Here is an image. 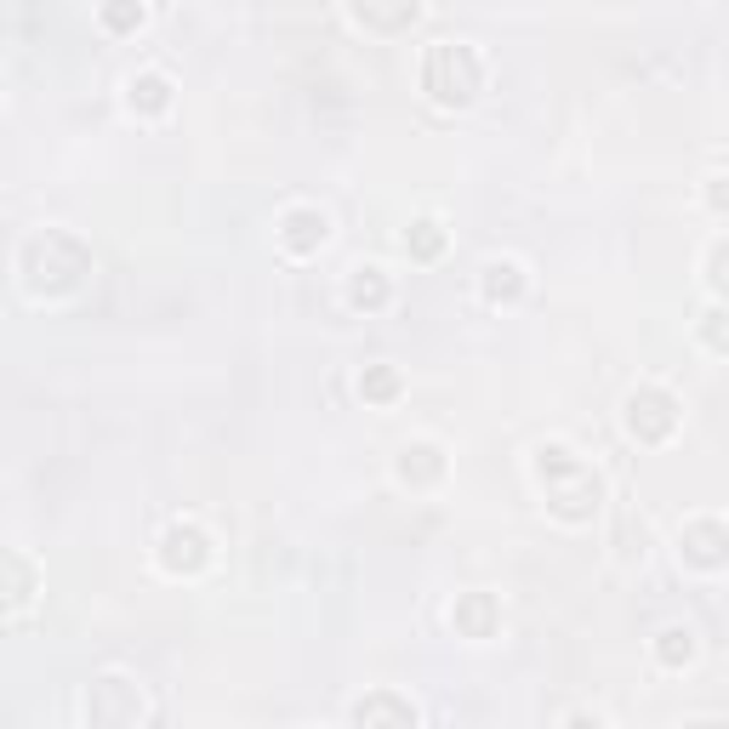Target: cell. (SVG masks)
Wrapping results in <instances>:
<instances>
[{
  "label": "cell",
  "instance_id": "1",
  "mask_svg": "<svg viewBox=\"0 0 729 729\" xmlns=\"http://www.w3.org/2000/svg\"><path fill=\"white\" fill-rule=\"evenodd\" d=\"M536 473H542V484H548V502H553L559 519H593V513H599L604 484H599V473L581 462L575 451L542 445V451H536Z\"/></svg>",
  "mask_w": 729,
  "mask_h": 729
},
{
  "label": "cell",
  "instance_id": "2",
  "mask_svg": "<svg viewBox=\"0 0 729 729\" xmlns=\"http://www.w3.org/2000/svg\"><path fill=\"white\" fill-rule=\"evenodd\" d=\"M479 52L473 46H462V40H440L427 52V63H422V86L433 91V104H445V109H462V104H473L479 97Z\"/></svg>",
  "mask_w": 729,
  "mask_h": 729
},
{
  "label": "cell",
  "instance_id": "3",
  "mask_svg": "<svg viewBox=\"0 0 729 729\" xmlns=\"http://www.w3.org/2000/svg\"><path fill=\"white\" fill-rule=\"evenodd\" d=\"M627 427H633V440H644V445L672 440V427H678V400L667 394V387H639V394L627 400Z\"/></svg>",
  "mask_w": 729,
  "mask_h": 729
},
{
  "label": "cell",
  "instance_id": "4",
  "mask_svg": "<svg viewBox=\"0 0 729 729\" xmlns=\"http://www.w3.org/2000/svg\"><path fill=\"white\" fill-rule=\"evenodd\" d=\"M86 718L91 723H137L142 718V696L131 678L109 672V678H97V684L86 690Z\"/></svg>",
  "mask_w": 729,
  "mask_h": 729
},
{
  "label": "cell",
  "instance_id": "5",
  "mask_svg": "<svg viewBox=\"0 0 729 729\" xmlns=\"http://www.w3.org/2000/svg\"><path fill=\"white\" fill-rule=\"evenodd\" d=\"M211 559V542H206V530L200 524H171L166 536H160V564L171 575H194V570H206Z\"/></svg>",
  "mask_w": 729,
  "mask_h": 729
},
{
  "label": "cell",
  "instance_id": "6",
  "mask_svg": "<svg viewBox=\"0 0 729 729\" xmlns=\"http://www.w3.org/2000/svg\"><path fill=\"white\" fill-rule=\"evenodd\" d=\"M678 553L701 570H718L729 559V530L718 519H696V524H684V536H678Z\"/></svg>",
  "mask_w": 729,
  "mask_h": 729
},
{
  "label": "cell",
  "instance_id": "7",
  "mask_svg": "<svg viewBox=\"0 0 729 729\" xmlns=\"http://www.w3.org/2000/svg\"><path fill=\"white\" fill-rule=\"evenodd\" d=\"M325 234H331V223H325V211H314V206H297V211H285V223H279V239H285V252H297V257L319 252V246H325Z\"/></svg>",
  "mask_w": 729,
  "mask_h": 729
},
{
  "label": "cell",
  "instance_id": "8",
  "mask_svg": "<svg viewBox=\"0 0 729 729\" xmlns=\"http://www.w3.org/2000/svg\"><path fill=\"white\" fill-rule=\"evenodd\" d=\"M451 621L462 627L467 639H491V633H496V599H491V593H467V599H456Z\"/></svg>",
  "mask_w": 729,
  "mask_h": 729
},
{
  "label": "cell",
  "instance_id": "9",
  "mask_svg": "<svg viewBox=\"0 0 729 729\" xmlns=\"http://www.w3.org/2000/svg\"><path fill=\"white\" fill-rule=\"evenodd\" d=\"M484 297H491V303H519L524 297V268L513 257H496L491 268H484Z\"/></svg>",
  "mask_w": 729,
  "mask_h": 729
},
{
  "label": "cell",
  "instance_id": "10",
  "mask_svg": "<svg viewBox=\"0 0 729 729\" xmlns=\"http://www.w3.org/2000/svg\"><path fill=\"white\" fill-rule=\"evenodd\" d=\"M354 723H416V707L382 690V696H371V701L354 707Z\"/></svg>",
  "mask_w": 729,
  "mask_h": 729
},
{
  "label": "cell",
  "instance_id": "11",
  "mask_svg": "<svg viewBox=\"0 0 729 729\" xmlns=\"http://www.w3.org/2000/svg\"><path fill=\"white\" fill-rule=\"evenodd\" d=\"M387 297H394V290H387V274H382V268H359V274H354V285H348V303H354V308H365V314L387 308Z\"/></svg>",
  "mask_w": 729,
  "mask_h": 729
},
{
  "label": "cell",
  "instance_id": "12",
  "mask_svg": "<svg viewBox=\"0 0 729 729\" xmlns=\"http://www.w3.org/2000/svg\"><path fill=\"white\" fill-rule=\"evenodd\" d=\"M445 473V456L440 451H433V445H411V451H400V479L411 484H427V479H440Z\"/></svg>",
  "mask_w": 729,
  "mask_h": 729
},
{
  "label": "cell",
  "instance_id": "13",
  "mask_svg": "<svg viewBox=\"0 0 729 729\" xmlns=\"http://www.w3.org/2000/svg\"><path fill=\"white\" fill-rule=\"evenodd\" d=\"M656 661L661 667H690L696 661V633H690V627H667V633L656 639Z\"/></svg>",
  "mask_w": 729,
  "mask_h": 729
},
{
  "label": "cell",
  "instance_id": "14",
  "mask_svg": "<svg viewBox=\"0 0 729 729\" xmlns=\"http://www.w3.org/2000/svg\"><path fill=\"white\" fill-rule=\"evenodd\" d=\"M166 104H171V80H166V75H137V80H131V109L160 115Z\"/></svg>",
  "mask_w": 729,
  "mask_h": 729
},
{
  "label": "cell",
  "instance_id": "15",
  "mask_svg": "<svg viewBox=\"0 0 729 729\" xmlns=\"http://www.w3.org/2000/svg\"><path fill=\"white\" fill-rule=\"evenodd\" d=\"M405 252H411V257H422V263H427V257H440V252H445V228L433 223V217L411 223V234H405Z\"/></svg>",
  "mask_w": 729,
  "mask_h": 729
},
{
  "label": "cell",
  "instance_id": "16",
  "mask_svg": "<svg viewBox=\"0 0 729 729\" xmlns=\"http://www.w3.org/2000/svg\"><path fill=\"white\" fill-rule=\"evenodd\" d=\"M359 394H365L371 405H387V400L400 394V371H394V365H371V371L359 376Z\"/></svg>",
  "mask_w": 729,
  "mask_h": 729
},
{
  "label": "cell",
  "instance_id": "17",
  "mask_svg": "<svg viewBox=\"0 0 729 729\" xmlns=\"http://www.w3.org/2000/svg\"><path fill=\"white\" fill-rule=\"evenodd\" d=\"M104 23H109V29H137V23H142V7H137V0H115V7H104Z\"/></svg>",
  "mask_w": 729,
  "mask_h": 729
},
{
  "label": "cell",
  "instance_id": "18",
  "mask_svg": "<svg viewBox=\"0 0 729 729\" xmlns=\"http://www.w3.org/2000/svg\"><path fill=\"white\" fill-rule=\"evenodd\" d=\"M701 336H707V343H712L718 354H729V308H712V314H707V325H701Z\"/></svg>",
  "mask_w": 729,
  "mask_h": 729
},
{
  "label": "cell",
  "instance_id": "19",
  "mask_svg": "<svg viewBox=\"0 0 729 729\" xmlns=\"http://www.w3.org/2000/svg\"><path fill=\"white\" fill-rule=\"evenodd\" d=\"M707 279H712L718 290H729V239H723V246H712V257H707Z\"/></svg>",
  "mask_w": 729,
  "mask_h": 729
},
{
  "label": "cell",
  "instance_id": "20",
  "mask_svg": "<svg viewBox=\"0 0 729 729\" xmlns=\"http://www.w3.org/2000/svg\"><path fill=\"white\" fill-rule=\"evenodd\" d=\"M12 575H18V581H12V610H23V599H29V564L12 559Z\"/></svg>",
  "mask_w": 729,
  "mask_h": 729
},
{
  "label": "cell",
  "instance_id": "21",
  "mask_svg": "<svg viewBox=\"0 0 729 729\" xmlns=\"http://www.w3.org/2000/svg\"><path fill=\"white\" fill-rule=\"evenodd\" d=\"M707 206H712V211H729V183H712V188H707Z\"/></svg>",
  "mask_w": 729,
  "mask_h": 729
}]
</instances>
